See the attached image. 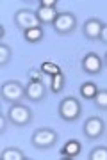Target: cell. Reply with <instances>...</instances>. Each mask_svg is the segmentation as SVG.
Returning <instances> with one entry per match:
<instances>
[{
	"label": "cell",
	"mask_w": 107,
	"mask_h": 160,
	"mask_svg": "<svg viewBox=\"0 0 107 160\" xmlns=\"http://www.w3.org/2000/svg\"><path fill=\"white\" fill-rule=\"evenodd\" d=\"M59 118L64 123H77L82 116V103L75 96H64L59 102Z\"/></svg>",
	"instance_id": "1"
},
{
	"label": "cell",
	"mask_w": 107,
	"mask_h": 160,
	"mask_svg": "<svg viewBox=\"0 0 107 160\" xmlns=\"http://www.w3.org/2000/svg\"><path fill=\"white\" fill-rule=\"evenodd\" d=\"M0 96H2V102L9 103V105L20 103L25 98V86L20 80H7L0 87Z\"/></svg>",
	"instance_id": "2"
},
{
	"label": "cell",
	"mask_w": 107,
	"mask_h": 160,
	"mask_svg": "<svg viewBox=\"0 0 107 160\" xmlns=\"http://www.w3.org/2000/svg\"><path fill=\"white\" fill-rule=\"evenodd\" d=\"M7 118H9V123L14 126H27L29 123H32L34 114L29 105H23L20 102V103H13L7 109Z\"/></svg>",
	"instance_id": "3"
},
{
	"label": "cell",
	"mask_w": 107,
	"mask_h": 160,
	"mask_svg": "<svg viewBox=\"0 0 107 160\" xmlns=\"http://www.w3.org/2000/svg\"><path fill=\"white\" fill-rule=\"evenodd\" d=\"M57 141H59V135L54 128H38L34 130L30 137V144L36 149H50L57 144Z\"/></svg>",
	"instance_id": "4"
},
{
	"label": "cell",
	"mask_w": 107,
	"mask_h": 160,
	"mask_svg": "<svg viewBox=\"0 0 107 160\" xmlns=\"http://www.w3.org/2000/svg\"><path fill=\"white\" fill-rule=\"evenodd\" d=\"M13 20H14L16 29L22 30V32H27V30H30V29L41 27L40 20L36 16V11H32V9H18V11L14 12Z\"/></svg>",
	"instance_id": "5"
},
{
	"label": "cell",
	"mask_w": 107,
	"mask_h": 160,
	"mask_svg": "<svg viewBox=\"0 0 107 160\" xmlns=\"http://www.w3.org/2000/svg\"><path fill=\"white\" fill-rule=\"evenodd\" d=\"M82 132H84V137L88 141H96V139H100L105 135V132H107L105 121L102 119L100 116H89L84 121Z\"/></svg>",
	"instance_id": "6"
},
{
	"label": "cell",
	"mask_w": 107,
	"mask_h": 160,
	"mask_svg": "<svg viewBox=\"0 0 107 160\" xmlns=\"http://www.w3.org/2000/svg\"><path fill=\"white\" fill-rule=\"evenodd\" d=\"M77 25H79V22H77V16H75L73 12L61 11L59 16H57V20H56V23L52 27H54V30L59 36H68V34H72V32L77 30Z\"/></svg>",
	"instance_id": "7"
},
{
	"label": "cell",
	"mask_w": 107,
	"mask_h": 160,
	"mask_svg": "<svg viewBox=\"0 0 107 160\" xmlns=\"http://www.w3.org/2000/svg\"><path fill=\"white\" fill-rule=\"evenodd\" d=\"M48 94V87L43 80H30L27 86H25V100L32 103L43 102Z\"/></svg>",
	"instance_id": "8"
},
{
	"label": "cell",
	"mask_w": 107,
	"mask_h": 160,
	"mask_svg": "<svg viewBox=\"0 0 107 160\" xmlns=\"http://www.w3.org/2000/svg\"><path fill=\"white\" fill-rule=\"evenodd\" d=\"M102 29H104V22L100 18H88L82 23V36L88 41H100Z\"/></svg>",
	"instance_id": "9"
},
{
	"label": "cell",
	"mask_w": 107,
	"mask_h": 160,
	"mask_svg": "<svg viewBox=\"0 0 107 160\" xmlns=\"http://www.w3.org/2000/svg\"><path fill=\"white\" fill-rule=\"evenodd\" d=\"M80 68L88 75H100L102 69H104V61L100 59V55H96L95 52H89V53H86L82 57Z\"/></svg>",
	"instance_id": "10"
},
{
	"label": "cell",
	"mask_w": 107,
	"mask_h": 160,
	"mask_svg": "<svg viewBox=\"0 0 107 160\" xmlns=\"http://www.w3.org/2000/svg\"><path fill=\"white\" fill-rule=\"evenodd\" d=\"M59 9L57 7H36V16H38V20H40L41 27L43 25H54L57 20V16H59Z\"/></svg>",
	"instance_id": "11"
},
{
	"label": "cell",
	"mask_w": 107,
	"mask_h": 160,
	"mask_svg": "<svg viewBox=\"0 0 107 160\" xmlns=\"http://www.w3.org/2000/svg\"><path fill=\"white\" fill-rule=\"evenodd\" d=\"M64 87H66V75H64V71L50 77V92L52 94H61L64 91Z\"/></svg>",
	"instance_id": "12"
},
{
	"label": "cell",
	"mask_w": 107,
	"mask_h": 160,
	"mask_svg": "<svg viewBox=\"0 0 107 160\" xmlns=\"http://www.w3.org/2000/svg\"><path fill=\"white\" fill-rule=\"evenodd\" d=\"M80 148H82V144H80L79 141L72 139V141H68V142L64 144V146H62V149H61V157H70V158H75V157H79Z\"/></svg>",
	"instance_id": "13"
},
{
	"label": "cell",
	"mask_w": 107,
	"mask_h": 160,
	"mask_svg": "<svg viewBox=\"0 0 107 160\" xmlns=\"http://www.w3.org/2000/svg\"><path fill=\"white\" fill-rule=\"evenodd\" d=\"M0 158L2 160H25L27 155L23 153L20 148H4L2 153H0Z\"/></svg>",
	"instance_id": "14"
},
{
	"label": "cell",
	"mask_w": 107,
	"mask_h": 160,
	"mask_svg": "<svg viewBox=\"0 0 107 160\" xmlns=\"http://www.w3.org/2000/svg\"><path fill=\"white\" fill-rule=\"evenodd\" d=\"M22 34L27 43H40L45 38V30H43V27H38V29H30L27 32H22Z\"/></svg>",
	"instance_id": "15"
},
{
	"label": "cell",
	"mask_w": 107,
	"mask_h": 160,
	"mask_svg": "<svg viewBox=\"0 0 107 160\" xmlns=\"http://www.w3.org/2000/svg\"><path fill=\"white\" fill-rule=\"evenodd\" d=\"M96 92H98V87H96L95 82H84L80 86V96L84 98V100H91L93 102V98L96 96Z\"/></svg>",
	"instance_id": "16"
},
{
	"label": "cell",
	"mask_w": 107,
	"mask_h": 160,
	"mask_svg": "<svg viewBox=\"0 0 107 160\" xmlns=\"http://www.w3.org/2000/svg\"><path fill=\"white\" fill-rule=\"evenodd\" d=\"M13 50L7 43H0V68H6L7 64L11 62Z\"/></svg>",
	"instance_id": "17"
},
{
	"label": "cell",
	"mask_w": 107,
	"mask_h": 160,
	"mask_svg": "<svg viewBox=\"0 0 107 160\" xmlns=\"http://www.w3.org/2000/svg\"><path fill=\"white\" fill-rule=\"evenodd\" d=\"M93 103L98 110H107V89H98L96 96L93 98Z\"/></svg>",
	"instance_id": "18"
},
{
	"label": "cell",
	"mask_w": 107,
	"mask_h": 160,
	"mask_svg": "<svg viewBox=\"0 0 107 160\" xmlns=\"http://www.w3.org/2000/svg\"><path fill=\"white\" fill-rule=\"evenodd\" d=\"M89 160H107V146H95L88 155Z\"/></svg>",
	"instance_id": "19"
},
{
	"label": "cell",
	"mask_w": 107,
	"mask_h": 160,
	"mask_svg": "<svg viewBox=\"0 0 107 160\" xmlns=\"http://www.w3.org/2000/svg\"><path fill=\"white\" fill-rule=\"evenodd\" d=\"M41 71H43V73H48V75H52V77H54V75L61 73L62 69L59 68L57 64H52V62H43V64H41Z\"/></svg>",
	"instance_id": "20"
},
{
	"label": "cell",
	"mask_w": 107,
	"mask_h": 160,
	"mask_svg": "<svg viewBox=\"0 0 107 160\" xmlns=\"http://www.w3.org/2000/svg\"><path fill=\"white\" fill-rule=\"evenodd\" d=\"M0 121H2V125H0V135H4V133H6V128H7V121H9L7 114L0 116Z\"/></svg>",
	"instance_id": "21"
},
{
	"label": "cell",
	"mask_w": 107,
	"mask_h": 160,
	"mask_svg": "<svg viewBox=\"0 0 107 160\" xmlns=\"http://www.w3.org/2000/svg\"><path fill=\"white\" fill-rule=\"evenodd\" d=\"M38 6L40 7H57V0H40Z\"/></svg>",
	"instance_id": "22"
},
{
	"label": "cell",
	"mask_w": 107,
	"mask_h": 160,
	"mask_svg": "<svg viewBox=\"0 0 107 160\" xmlns=\"http://www.w3.org/2000/svg\"><path fill=\"white\" fill-rule=\"evenodd\" d=\"M100 41L107 45V23H104V29H102V36H100Z\"/></svg>",
	"instance_id": "23"
},
{
	"label": "cell",
	"mask_w": 107,
	"mask_h": 160,
	"mask_svg": "<svg viewBox=\"0 0 107 160\" xmlns=\"http://www.w3.org/2000/svg\"><path fill=\"white\" fill-rule=\"evenodd\" d=\"M102 61H104V66L107 68V52H105V55H104V59H102Z\"/></svg>",
	"instance_id": "24"
}]
</instances>
